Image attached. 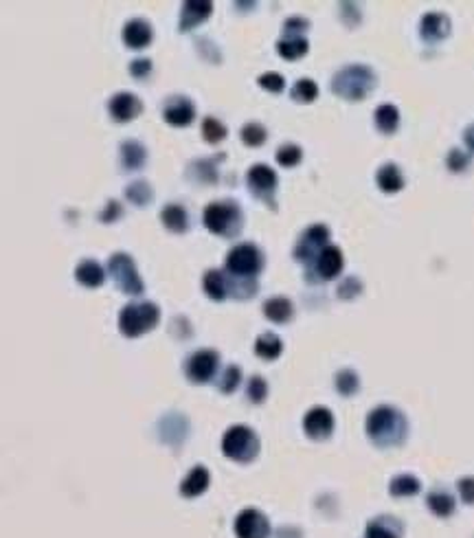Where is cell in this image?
<instances>
[{"mask_svg": "<svg viewBox=\"0 0 474 538\" xmlns=\"http://www.w3.org/2000/svg\"><path fill=\"white\" fill-rule=\"evenodd\" d=\"M246 181H248L251 191L257 198L268 200L273 204V194L277 189V174L268 165H253L246 176Z\"/></svg>", "mask_w": 474, "mask_h": 538, "instance_id": "30bf717a", "label": "cell"}, {"mask_svg": "<svg viewBox=\"0 0 474 538\" xmlns=\"http://www.w3.org/2000/svg\"><path fill=\"white\" fill-rule=\"evenodd\" d=\"M246 394H248V398H251L253 402H263V398H266V394H268V384H266V380L259 378V376L251 378Z\"/></svg>", "mask_w": 474, "mask_h": 538, "instance_id": "74e56055", "label": "cell"}, {"mask_svg": "<svg viewBox=\"0 0 474 538\" xmlns=\"http://www.w3.org/2000/svg\"><path fill=\"white\" fill-rule=\"evenodd\" d=\"M202 134H204V141H209V143H220L226 137V127L218 119L209 117L202 123Z\"/></svg>", "mask_w": 474, "mask_h": 538, "instance_id": "836d02e7", "label": "cell"}, {"mask_svg": "<svg viewBox=\"0 0 474 538\" xmlns=\"http://www.w3.org/2000/svg\"><path fill=\"white\" fill-rule=\"evenodd\" d=\"M158 319L161 312L154 303H130L119 317V327L125 337H141L158 323Z\"/></svg>", "mask_w": 474, "mask_h": 538, "instance_id": "5b68a950", "label": "cell"}, {"mask_svg": "<svg viewBox=\"0 0 474 538\" xmlns=\"http://www.w3.org/2000/svg\"><path fill=\"white\" fill-rule=\"evenodd\" d=\"M283 349V343L277 334H273V332H266V334H261L255 343V352L257 356L266 358V361H275V358L281 354Z\"/></svg>", "mask_w": 474, "mask_h": 538, "instance_id": "f1b7e54d", "label": "cell"}, {"mask_svg": "<svg viewBox=\"0 0 474 538\" xmlns=\"http://www.w3.org/2000/svg\"><path fill=\"white\" fill-rule=\"evenodd\" d=\"M409 424L404 416L393 406H378L367 418V435L376 446L391 448L406 440Z\"/></svg>", "mask_w": 474, "mask_h": 538, "instance_id": "6da1fadb", "label": "cell"}, {"mask_svg": "<svg viewBox=\"0 0 474 538\" xmlns=\"http://www.w3.org/2000/svg\"><path fill=\"white\" fill-rule=\"evenodd\" d=\"M184 369L194 382H206L218 369V354L214 349H200L189 358Z\"/></svg>", "mask_w": 474, "mask_h": 538, "instance_id": "7c38bea8", "label": "cell"}, {"mask_svg": "<svg viewBox=\"0 0 474 538\" xmlns=\"http://www.w3.org/2000/svg\"><path fill=\"white\" fill-rule=\"evenodd\" d=\"M141 110H143L141 101H139L135 95H130V93L115 95L112 101H110V115H112L117 121H130V119H135Z\"/></svg>", "mask_w": 474, "mask_h": 538, "instance_id": "2e32d148", "label": "cell"}, {"mask_svg": "<svg viewBox=\"0 0 474 538\" xmlns=\"http://www.w3.org/2000/svg\"><path fill=\"white\" fill-rule=\"evenodd\" d=\"M342 266H345V260H342V250L338 246H325L319 258L314 260L316 275H319L323 281H330L336 275H340Z\"/></svg>", "mask_w": 474, "mask_h": 538, "instance_id": "4fadbf2b", "label": "cell"}, {"mask_svg": "<svg viewBox=\"0 0 474 538\" xmlns=\"http://www.w3.org/2000/svg\"><path fill=\"white\" fill-rule=\"evenodd\" d=\"M204 290H206V295H209L211 299L222 301V299L231 292V286H228V281H226L224 273H220V270H209V273L204 275Z\"/></svg>", "mask_w": 474, "mask_h": 538, "instance_id": "d4e9b609", "label": "cell"}, {"mask_svg": "<svg viewBox=\"0 0 474 538\" xmlns=\"http://www.w3.org/2000/svg\"><path fill=\"white\" fill-rule=\"evenodd\" d=\"M259 86L270 90V93H281L283 86H285V82H283V77L279 73H263L259 77Z\"/></svg>", "mask_w": 474, "mask_h": 538, "instance_id": "ab89813d", "label": "cell"}, {"mask_svg": "<svg viewBox=\"0 0 474 538\" xmlns=\"http://www.w3.org/2000/svg\"><path fill=\"white\" fill-rule=\"evenodd\" d=\"M77 281L88 288H97L99 284H103V268L93 260H84L77 266Z\"/></svg>", "mask_w": 474, "mask_h": 538, "instance_id": "484cf974", "label": "cell"}, {"mask_svg": "<svg viewBox=\"0 0 474 538\" xmlns=\"http://www.w3.org/2000/svg\"><path fill=\"white\" fill-rule=\"evenodd\" d=\"M132 75H137V77H145V75H149V70H152V62L149 60H139V62H135L132 64Z\"/></svg>", "mask_w": 474, "mask_h": 538, "instance_id": "ee69618b", "label": "cell"}, {"mask_svg": "<svg viewBox=\"0 0 474 538\" xmlns=\"http://www.w3.org/2000/svg\"><path fill=\"white\" fill-rule=\"evenodd\" d=\"M426 503H428V507L435 512V515L441 517V519L451 517L453 512H455V499H453V495H448L446 490H433L426 497Z\"/></svg>", "mask_w": 474, "mask_h": 538, "instance_id": "83f0119b", "label": "cell"}, {"mask_svg": "<svg viewBox=\"0 0 474 538\" xmlns=\"http://www.w3.org/2000/svg\"><path fill=\"white\" fill-rule=\"evenodd\" d=\"M374 86H376V75L364 64H349L345 68H340L332 80V90L347 101L364 99L374 90Z\"/></svg>", "mask_w": 474, "mask_h": 538, "instance_id": "7a4b0ae2", "label": "cell"}, {"mask_svg": "<svg viewBox=\"0 0 474 538\" xmlns=\"http://www.w3.org/2000/svg\"><path fill=\"white\" fill-rule=\"evenodd\" d=\"M307 27H310L307 20H303V18H290V20L285 22V33H288V36H299V33L305 31Z\"/></svg>", "mask_w": 474, "mask_h": 538, "instance_id": "7bdbcfd3", "label": "cell"}, {"mask_svg": "<svg viewBox=\"0 0 474 538\" xmlns=\"http://www.w3.org/2000/svg\"><path fill=\"white\" fill-rule=\"evenodd\" d=\"M376 183H378V187H380L384 194H395V191H400V189L404 187V176H402V172H400L398 165L386 163V165H382V167L378 169Z\"/></svg>", "mask_w": 474, "mask_h": 538, "instance_id": "d6986e66", "label": "cell"}, {"mask_svg": "<svg viewBox=\"0 0 474 538\" xmlns=\"http://www.w3.org/2000/svg\"><path fill=\"white\" fill-rule=\"evenodd\" d=\"M325 246H330V228L325 224H314L299 238L295 258L299 262H312L319 258Z\"/></svg>", "mask_w": 474, "mask_h": 538, "instance_id": "ba28073f", "label": "cell"}, {"mask_svg": "<svg viewBox=\"0 0 474 538\" xmlns=\"http://www.w3.org/2000/svg\"><path fill=\"white\" fill-rule=\"evenodd\" d=\"M451 33V20L443 14H426L419 22V36L426 42H439Z\"/></svg>", "mask_w": 474, "mask_h": 538, "instance_id": "9a60e30c", "label": "cell"}, {"mask_svg": "<svg viewBox=\"0 0 474 538\" xmlns=\"http://www.w3.org/2000/svg\"><path fill=\"white\" fill-rule=\"evenodd\" d=\"M263 315H266L275 323H285V321L293 319L295 307L285 297H273V299H268L266 303H263Z\"/></svg>", "mask_w": 474, "mask_h": 538, "instance_id": "44dd1931", "label": "cell"}, {"mask_svg": "<svg viewBox=\"0 0 474 538\" xmlns=\"http://www.w3.org/2000/svg\"><path fill=\"white\" fill-rule=\"evenodd\" d=\"M463 141H465V145H468L470 149H474V123L465 127V132H463Z\"/></svg>", "mask_w": 474, "mask_h": 538, "instance_id": "f6af8a7d", "label": "cell"}, {"mask_svg": "<svg viewBox=\"0 0 474 538\" xmlns=\"http://www.w3.org/2000/svg\"><path fill=\"white\" fill-rule=\"evenodd\" d=\"M400 536H402V525L389 517L374 519L367 525V538H400Z\"/></svg>", "mask_w": 474, "mask_h": 538, "instance_id": "ffe728a7", "label": "cell"}, {"mask_svg": "<svg viewBox=\"0 0 474 538\" xmlns=\"http://www.w3.org/2000/svg\"><path fill=\"white\" fill-rule=\"evenodd\" d=\"M263 266L261 250L255 244H237L226 255V270L237 279H253Z\"/></svg>", "mask_w": 474, "mask_h": 538, "instance_id": "8992f818", "label": "cell"}, {"mask_svg": "<svg viewBox=\"0 0 474 538\" xmlns=\"http://www.w3.org/2000/svg\"><path fill=\"white\" fill-rule=\"evenodd\" d=\"M206 485H209V473H206V468L196 466L187 477H184L182 485H180V492L184 497H198V495H202L206 490Z\"/></svg>", "mask_w": 474, "mask_h": 538, "instance_id": "7402d4cb", "label": "cell"}, {"mask_svg": "<svg viewBox=\"0 0 474 538\" xmlns=\"http://www.w3.org/2000/svg\"><path fill=\"white\" fill-rule=\"evenodd\" d=\"M242 141L251 147H257L266 141V127L259 123H246L242 127Z\"/></svg>", "mask_w": 474, "mask_h": 538, "instance_id": "e575fe53", "label": "cell"}, {"mask_svg": "<svg viewBox=\"0 0 474 538\" xmlns=\"http://www.w3.org/2000/svg\"><path fill=\"white\" fill-rule=\"evenodd\" d=\"M127 198L135 200L137 204H147L152 200V189H149L147 183H135V185H130V189H127Z\"/></svg>", "mask_w": 474, "mask_h": 538, "instance_id": "f35d334b", "label": "cell"}, {"mask_svg": "<svg viewBox=\"0 0 474 538\" xmlns=\"http://www.w3.org/2000/svg\"><path fill=\"white\" fill-rule=\"evenodd\" d=\"M376 125H378L380 132L393 134L395 130H398V125H400V110L395 108L393 104L378 106V110H376Z\"/></svg>", "mask_w": 474, "mask_h": 538, "instance_id": "cb8c5ba5", "label": "cell"}, {"mask_svg": "<svg viewBox=\"0 0 474 538\" xmlns=\"http://www.w3.org/2000/svg\"><path fill=\"white\" fill-rule=\"evenodd\" d=\"M303 428L312 440H327L334 431V416L325 406H314L303 420Z\"/></svg>", "mask_w": 474, "mask_h": 538, "instance_id": "8fae6325", "label": "cell"}, {"mask_svg": "<svg viewBox=\"0 0 474 538\" xmlns=\"http://www.w3.org/2000/svg\"><path fill=\"white\" fill-rule=\"evenodd\" d=\"M123 42L130 48H143L152 42V27L145 20H130L123 29Z\"/></svg>", "mask_w": 474, "mask_h": 538, "instance_id": "e0dca14e", "label": "cell"}, {"mask_svg": "<svg viewBox=\"0 0 474 538\" xmlns=\"http://www.w3.org/2000/svg\"><path fill=\"white\" fill-rule=\"evenodd\" d=\"M165 121L176 127L189 125L196 117V108L187 97H172L165 104Z\"/></svg>", "mask_w": 474, "mask_h": 538, "instance_id": "5bb4252c", "label": "cell"}, {"mask_svg": "<svg viewBox=\"0 0 474 538\" xmlns=\"http://www.w3.org/2000/svg\"><path fill=\"white\" fill-rule=\"evenodd\" d=\"M301 159H303L301 147L293 145V143L279 147V152H277V163L283 165V167H295L297 163H301Z\"/></svg>", "mask_w": 474, "mask_h": 538, "instance_id": "d6a6232c", "label": "cell"}, {"mask_svg": "<svg viewBox=\"0 0 474 538\" xmlns=\"http://www.w3.org/2000/svg\"><path fill=\"white\" fill-rule=\"evenodd\" d=\"M204 226L216 236L235 238L242 231V211L235 202H211L204 209Z\"/></svg>", "mask_w": 474, "mask_h": 538, "instance_id": "3957f363", "label": "cell"}, {"mask_svg": "<svg viewBox=\"0 0 474 538\" xmlns=\"http://www.w3.org/2000/svg\"><path fill=\"white\" fill-rule=\"evenodd\" d=\"M110 273L117 281V286L127 292V295H141L143 292V281L137 273L135 262L130 260V255L125 253H117L110 260Z\"/></svg>", "mask_w": 474, "mask_h": 538, "instance_id": "52a82bcc", "label": "cell"}, {"mask_svg": "<svg viewBox=\"0 0 474 538\" xmlns=\"http://www.w3.org/2000/svg\"><path fill=\"white\" fill-rule=\"evenodd\" d=\"M161 220L169 231H174V233H184L187 226H189L187 211H184L180 204H167V207L163 209V213H161Z\"/></svg>", "mask_w": 474, "mask_h": 538, "instance_id": "603a6c76", "label": "cell"}, {"mask_svg": "<svg viewBox=\"0 0 474 538\" xmlns=\"http://www.w3.org/2000/svg\"><path fill=\"white\" fill-rule=\"evenodd\" d=\"M214 11V5L211 3H184L182 7V18H180V29L189 31L196 24H200L202 20H206Z\"/></svg>", "mask_w": 474, "mask_h": 538, "instance_id": "ac0fdd59", "label": "cell"}, {"mask_svg": "<svg viewBox=\"0 0 474 538\" xmlns=\"http://www.w3.org/2000/svg\"><path fill=\"white\" fill-rule=\"evenodd\" d=\"M222 450L226 457H231L235 461H242V464H248V461H253L259 453V440H257L253 428L237 424L224 433Z\"/></svg>", "mask_w": 474, "mask_h": 538, "instance_id": "277c9868", "label": "cell"}, {"mask_svg": "<svg viewBox=\"0 0 474 538\" xmlns=\"http://www.w3.org/2000/svg\"><path fill=\"white\" fill-rule=\"evenodd\" d=\"M470 163V154L461 152V149H453L451 154H448V167H451L453 172H463Z\"/></svg>", "mask_w": 474, "mask_h": 538, "instance_id": "60d3db41", "label": "cell"}, {"mask_svg": "<svg viewBox=\"0 0 474 538\" xmlns=\"http://www.w3.org/2000/svg\"><path fill=\"white\" fill-rule=\"evenodd\" d=\"M240 380H242V371H240V369H237L235 365H233V367H226L224 374H222L220 389H222L224 394H231V391H235L237 384H240Z\"/></svg>", "mask_w": 474, "mask_h": 538, "instance_id": "8d00e7d4", "label": "cell"}, {"mask_svg": "<svg viewBox=\"0 0 474 538\" xmlns=\"http://www.w3.org/2000/svg\"><path fill=\"white\" fill-rule=\"evenodd\" d=\"M316 95H319V86H316L312 80H299L293 88V97L297 101H303V104H307V101H314Z\"/></svg>", "mask_w": 474, "mask_h": 538, "instance_id": "d590c367", "label": "cell"}, {"mask_svg": "<svg viewBox=\"0 0 474 538\" xmlns=\"http://www.w3.org/2000/svg\"><path fill=\"white\" fill-rule=\"evenodd\" d=\"M459 495L465 503H474V477H463L459 481Z\"/></svg>", "mask_w": 474, "mask_h": 538, "instance_id": "b9f144b4", "label": "cell"}, {"mask_svg": "<svg viewBox=\"0 0 474 538\" xmlns=\"http://www.w3.org/2000/svg\"><path fill=\"white\" fill-rule=\"evenodd\" d=\"M277 51L285 60H299L307 53V40L301 36H288L285 40L277 44Z\"/></svg>", "mask_w": 474, "mask_h": 538, "instance_id": "4316f807", "label": "cell"}, {"mask_svg": "<svg viewBox=\"0 0 474 538\" xmlns=\"http://www.w3.org/2000/svg\"><path fill=\"white\" fill-rule=\"evenodd\" d=\"M235 534L240 538H268L270 523L257 510H244L235 521Z\"/></svg>", "mask_w": 474, "mask_h": 538, "instance_id": "9c48e42d", "label": "cell"}, {"mask_svg": "<svg viewBox=\"0 0 474 538\" xmlns=\"http://www.w3.org/2000/svg\"><path fill=\"white\" fill-rule=\"evenodd\" d=\"M389 492L393 497H413L419 492V481L413 475H398L389 483Z\"/></svg>", "mask_w": 474, "mask_h": 538, "instance_id": "4dcf8cb0", "label": "cell"}, {"mask_svg": "<svg viewBox=\"0 0 474 538\" xmlns=\"http://www.w3.org/2000/svg\"><path fill=\"white\" fill-rule=\"evenodd\" d=\"M121 163L125 169H139L145 163V149L137 141H127L121 147Z\"/></svg>", "mask_w": 474, "mask_h": 538, "instance_id": "f546056e", "label": "cell"}, {"mask_svg": "<svg viewBox=\"0 0 474 538\" xmlns=\"http://www.w3.org/2000/svg\"><path fill=\"white\" fill-rule=\"evenodd\" d=\"M336 389L342 396H354L358 391V376L352 369H342L336 374Z\"/></svg>", "mask_w": 474, "mask_h": 538, "instance_id": "1f68e13d", "label": "cell"}]
</instances>
